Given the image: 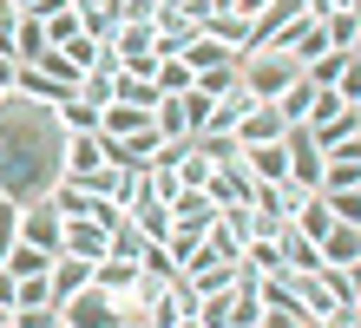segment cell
Segmentation results:
<instances>
[{"label":"cell","instance_id":"obj_1","mask_svg":"<svg viewBox=\"0 0 361 328\" xmlns=\"http://www.w3.org/2000/svg\"><path fill=\"white\" fill-rule=\"evenodd\" d=\"M59 158H66V131H59L53 105L7 92L0 99V197L7 204L47 197L59 184Z\"/></svg>","mask_w":361,"mask_h":328},{"label":"cell","instance_id":"obj_2","mask_svg":"<svg viewBox=\"0 0 361 328\" xmlns=\"http://www.w3.org/2000/svg\"><path fill=\"white\" fill-rule=\"evenodd\" d=\"M243 92L250 99H283L295 79H302V59H289V53H276V47H250L243 59Z\"/></svg>","mask_w":361,"mask_h":328},{"label":"cell","instance_id":"obj_3","mask_svg":"<svg viewBox=\"0 0 361 328\" xmlns=\"http://www.w3.org/2000/svg\"><path fill=\"white\" fill-rule=\"evenodd\" d=\"M59 328H118V302L99 289V282H86L79 296L59 302Z\"/></svg>","mask_w":361,"mask_h":328},{"label":"cell","instance_id":"obj_4","mask_svg":"<svg viewBox=\"0 0 361 328\" xmlns=\"http://www.w3.org/2000/svg\"><path fill=\"white\" fill-rule=\"evenodd\" d=\"M59 230H66V217H59L47 197H33V204H13V236L20 243H39L59 256Z\"/></svg>","mask_w":361,"mask_h":328},{"label":"cell","instance_id":"obj_5","mask_svg":"<svg viewBox=\"0 0 361 328\" xmlns=\"http://www.w3.org/2000/svg\"><path fill=\"white\" fill-rule=\"evenodd\" d=\"M105 243H112V230H105L99 217H66V230H59V250H66V256H86V262H99Z\"/></svg>","mask_w":361,"mask_h":328},{"label":"cell","instance_id":"obj_6","mask_svg":"<svg viewBox=\"0 0 361 328\" xmlns=\"http://www.w3.org/2000/svg\"><path fill=\"white\" fill-rule=\"evenodd\" d=\"M210 224H217V197H210V190H178V197H171V230L204 236Z\"/></svg>","mask_w":361,"mask_h":328},{"label":"cell","instance_id":"obj_7","mask_svg":"<svg viewBox=\"0 0 361 328\" xmlns=\"http://www.w3.org/2000/svg\"><path fill=\"white\" fill-rule=\"evenodd\" d=\"M86 282H92V262H86V256H66V250H59V256L47 262V289H53V309H59L66 296H79Z\"/></svg>","mask_w":361,"mask_h":328},{"label":"cell","instance_id":"obj_8","mask_svg":"<svg viewBox=\"0 0 361 328\" xmlns=\"http://www.w3.org/2000/svg\"><path fill=\"white\" fill-rule=\"evenodd\" d=\"M230 138H237V145H269V138H283V112H276L269 99H257L237 125H230Z\"/></svg>","mask_w":361,"mask_h":328},{"label":"cell","instance_id":"obj_9","mask_svg":"<svg viewBox=\"0 0 361 328\" xmlns=\"http://www.w3.org/2000/svg\"><path fill=\"white\" fill-rule=\"evenodd\" d=\"M243 164H250V178H257V184H289V151H283V138L243 145Z\"/></svg>","mask_w":361,"mask_h":328},{"label":"cell","instance_id":"obj_10","mask_svg":"<svg viewBox=\"0 0 361 328\" xmlns=\"http://www.w3.org/2000/svg\"><path fill=\"white\" fill-rule=\"evenodd\" d=\"M315 250H322L329 269H355V262H361V224H335Z\"/></svg>","mask_w":361,"mask_h":328},{"label":"cell","instance_id":"obj_11","mask_svg":"<svg viewBox=\"0 0 361 328\" xmlns=\"http://www.w3.org/2000/svg\"><path fill=\"white\" fill-rule=\"evenodd\" d=\"M289 224H295V230H302V236H309V243H322V236L335 230V210H329V197H322V190H309V197H302V204H295V210H289Z\"/></svg>","mask_w":361,"mask_h":328},{"label":"cell","instance_id":"obj_12","mask_svg":"<svg viewBox=\"0 0 361 328\" xmlns=\"http://www.w3.org/2000/svg\"><path fill=\"white\" fill-rule=\"evenodd\" d=\"M289 20H302V0H269V7L250 20V47H269V40L283 33Z\"/></svg>","mask_w":361,"mask_h":328},{"label":"cell","instance_id":"obj_13","mask_svg":"<svg viewBox=\"0 0 361 328\" xmlns=\"http://www.w3.org/2000/svg\"><path fill=\"white\" fill-rule=\"evenodd\" d=\"M197 33H210V40H217V47H230V53H250V20L243 13H204V27Z\"/></svg>","mask_w":361,"mask_h":328},{"label":"cell","instance_id":"obj_14","mask_svg":"<svg viewBox=\"0 0 361 328\" xmlns=\"http://www.w3.org/2000/svg\"><path fill=\"white\" fill-rule=\"evenodd\" d=\"M47 262H53V250L20 243V236H7V250H0V269L7 276H47Z\"/></svg>","mask_w":361,"mask_h":328},{"label":"cell","instance_id":"obj_15","mask_svg":"<svg viewBox=\"0 0 361 328\" xmlns=\"http://www.w3.org/2000/svg\"><path fill=\"white\" fill-rule=\"evenodd\" d=\"M39 53H47V27H39V13H20V20H13V59L33 66Z\"/></svg>","mask_w":361,"mask_h":328},{"label":"cell","instance_id":"obj_16","mask_svg":"<svg viewBox=\"0 0 361 328\" xmlns=\"http://www.w3.org/2000/svg\"><path fill=\"white\" fill-rule=\"evenodd\" d=\"M79 27H86L92 40H112L125 27V13H118V0H86V7H79Z\"/></svg>","mask_w":361,"mask_h":328},{"label":"cell","instance_id":"obj_17","mask_svg":"<svg viewBox=\"0 0 361 328\" xmlns=\"http://www.w3.org/2000/svg\"><path fill=\"white\" fill-rule=\"evenodd\" d=\"M243 243H250V236H243V230H230L224 217H217V224L204 230V250L217 256V262H243Z\"/></svg>","mask_w":361,"mask_h":328},{"label":"cell","instance_id":"obj_18","mask_svg":"<svg viewBox=\"0 0 361 328\" xmlns=\"http://www.w3.org/2000/svg\"><path fill=\"white\" fill-rule=\"evenodd\" d=\"M178 59L190 66V79H197V73H204V66H230V59H237V53H230V47H217V40H210V33H197V40H190V47H184Z\"/></svg>","mask_w":361,"mask_h":328},{"label":"cell","instance_id":"obj_19","mask_svg":"<svg viewBox=\"0 0 361 328\" xmlns=\"http://www.w3.org/2000/svg\"><path fill=\"white\" fill-rule=\"evenodd\" d=\"M190 85H197L204 99H224V92H237V85H243V66H237V59H230V66H204Z\"/></svg>","mask_w":361,"mask_h":328},{"label":"cell","instance_id":"obj_20","mask_svg":"<svg viewBox=\"0 0 361 328\" xmlns=\"http://www.w3.org/2000/svg\"><path fill=\"white\" fill-rule=\"evenodd\" d=\"M152 85H158L164 99H178V92H190V66H184L178 53H164V59L152 66Z\"/></svg>","mask_w":361,"mask_h":328},{"label":"cell","instance_id":"obj_21","mask_svg":"<svg viewBox=\"0 0 361 328\" xmlns=\"http://www.w3.org/2000/svg\"><path fill=\"white\" fill-rule=\"evenodd\" d=\"M53 119H59V131H99V105H86V99H59L53 105Z\"/></svg>","mask_w":361,"mask_h":328},{"label":"cell","instance_id":"obj_22","mask_svg":"<svg viewBox=\"0 0 361 328\" xmlns=\"http://www.w3.org/2000/svg\"><path fill=\"white\" fill-rule=\"evenodd\" d=\"M190 145H197V151H204L210 164H230V158H237V151H243L237 138H230V131H190Z\"/></svg>","mask_w":361,"mask_h":328},{"label":"cell","instance_id":"obj_23","mask_svg":"<svg viewBox=\"0 0 361 328\" xmlns=\"http://www.w3.org/2000/svg\"><path fill=\"white\" fill-rule=\"evenodd\" d=\"M335 112H348V99L335 92V85H315V92H309V119H302V125H329Z\"/></svg>","mask_w":361,"mask_h":328},{"label":"cell","instance_id":"obj_24","mask_svg":"<svg viewBox=\"0 0 361 328\" xmlns=\"http://www.w3.org/2000/svg\"><path fill=\"white\" fill-rule=\"evenodd\" d=\"M99 47H105V40H92V33H79V40H66V47H59V53H66V66H73L79 79H86L92 66H99Z\"/></svg>","mask_w":361,"mask_h":328},{"label":"cell","instance_id":"obj_25","mask_svg":"<svg viewBox=\"0 0 361 328\" xmlns=\"http://www.w3.org/2000/svg\"><path fill=\"white\" fill-rule=\"evenodd\" d=\"M138 269L152 276V282H171V276H178V256L164 250V243H145V250H138Z\"/></svg>","mask_w":361,"mask_h":328},{"label":"cell","instance_id":"obj_26","mask_svg":"<svg viewBox=\"0 0 361 328\" xmlns=\"http://www.w3.org/2000/svg\"><path fill=\"white\" fill-rule=\"evenodd\" d=\"M53 322H59L53 302H20V309L7 315V328H53Z\"/></svg>","mask_w":361,"mask_h":328},{"label":"cell","instance_id":"obj_27","mask_svg":"<svg viewBox=\"0 0 361 328\" xmlns=\"http://www.w3.org/2000/svg\"><path fill=\"white\" fill-rule=\"evenodd\" d=\"M112 79H118V73H86V79H79V99L105 112V105H112Z\"/></svg>","mask_w":361,"mask_h":328},{"label":"cell","instance_id":"obj_28","mask_svg":"<svg viewBox=\"0 0 361 328\" xmlns=\"http://www.w3.org/2000/svg\"><path fill=\"white\" fill-rule=\"evenodd\" d=\"M322 197H329L335 224H361V184H355V190H322Z\"/></svg>","mask_w":361,"mask_h":328},{"label":"cell","instance_id":"obj_29","mask_svg":"<svg viewBox=\"0 0 361 328\" xmlns=\"http://www.w3.org/2000/svg\"><path fill=\"white\" fill-rule=\"evenodd\" d=\"M118 13H125V20H152L158 7H152V0H118Z\"/></svg>","mask_w":361,"mask_h":328},{"label":"cell","instance_id":"obj_30","mask_svg":"<svg viewBox=\"0 0 361 328\" xmlns=\"http://www.w3.org/2000/svg\"><path fill=\"white\" fill-rule=\"evenodd\" d=\"M13 296H20V276H7V269H0V309H13Z\"/></svg>","mask_w":361,"mask_h":328},{"label":"cell","instance_id":"obj_31","mask_svg":"<svg viewBox=\"0 0 361 328\" xmlns=\"http://www.w3.org/2000/svg\"><path fill=\"white\" fill-rule=\"evenodd\" d=\"M7 236H13V204L0 197V250H7Z\"/></svg>","mask_w":361,"mask_h":328},{"label":"cell","instance_id":"obj_32","mask_svg":"<svg viewBox=\"0 0 361 328\" xmlns=\"http://www.w3.org/2000/svg\"><path fill=\"white\" fill-rule=\"evenodd\" d=\"M263 7H269V0H237V13H243V20H257Z\"/></svg>","mask_w":361,"mask_h":328},{"label":"cell","instance_id":"obj_33","mask_svg":"<svg viewBox=\"0 0 361 328\" xmlns=\"http://www.w3.org/2000/svg\"><path fill=\"white\" fill-rule=\"evenodd\" d=\"M7 7H13V13H39V0H7Z\"/></svg>","mask_w":361,"mask_h":328},{"label":"cell","instance_id":"obj_34","mask_svg":"<svg viewBox=\"0 0 361 328\" xmlns=\"http://www.w3.org/2000/svg\"><path fill=\"white\" fill-rule=\"evenodd\" d=\"M348 53H355V59H361V27H355V47H348Z\"/></svg>","mask_w":361,"mask_h":328},{"label":"cell","instance_id":"obj_35","mask_svg":"<svg viewBox=\"0 0 361 328\" xmlns=\"http://www.w3.org/2000/svg\"><path fill=\"white\" fill-rule=\"evenodd\" d=\"M7 315H13V309H0V328H7Z\"/></svg>","mask_w":361,"mask_h":328},{"label":"cell","instance_id":"obj_36","mask_svg":"<svg viewBox=\"0 0 361 328\" xmlns=\"http://www.w3.org/2000/svg\"><path fill=\"white\" fill-rule=\"evenodd\" d=\"M178 328H197V322H178Z\"/></svg>","mask_w":361,"mask_h":328},{"label":"cell","instance_id":"obj_37","mask_svg":"<svg viewBox=\"0 0 361 328\" xmlns=\"http://www.w3.org/2000/svg\"><path fill=\"white\" fill-rule=\"evenodd\" d=\"M53 328H59V322H53Z\"/></svg>","mask_w":361,"mask_h":328}]
</instances>
